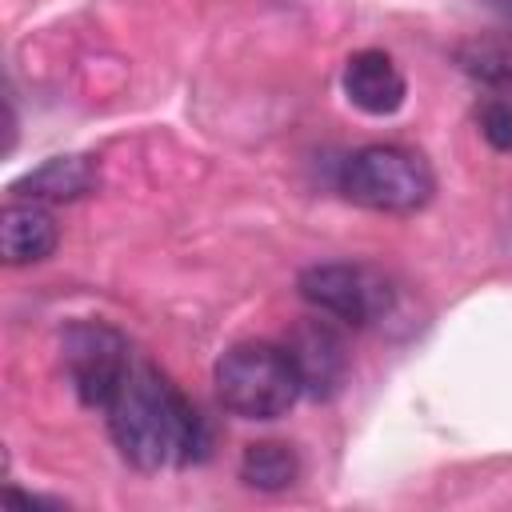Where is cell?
Instances as JSON below:
<instances>
[{
	"label": "cell",
	"mask_w": 512,
	"mask_h": 512,
	"mask_svg": "<svg viewBox=\"0 0 512 512\" xmlns=\"http://www.w3.org/2000/svg\"><path fill=\"white\" fill-rule=\"evenodd\" d=\"M108 432L120 456L140 472L188 468L208 460L212 432L196 404L156 368L136 360L116 400L108 404Z\"/></svg>",
	"instance_id": "6da1fadb"
},
{
	"label": "cell",
	"mask_w": 512,
	"mask_h": 512,
	"mask_svg": "<svg viewBox=\"0 0 512 512\" xmlns=\"http://www.w3.org/2000/svg\"><path fill=\"white\" fill-rule=\"evenodd\" d=\"M212 380H216L220 404L240 420H276L304 392L292 352L272 340L232 344L216 360Z\"/></svg>",
	"instance_id": "7a4b0ae2"
},
{
	"label": "cell",
	"mask_w": 512,
	"mask_h": 512,
	"mask_svg": "<svg viewBox=\"0 0 512 512\" xmlns=\"http://www.w3.org/2000/svg\"><path fill=\"white\" fill-rule=\"evenodd\" d=\"M340 192L360 208L408 216L432 200L436 176L428 160L404 144H364L340 164Z\"/></svg>",
	"instance_id": "3957f363"
},
{
	"label": "cell",
	"mask_w": 512,
	"mask_h": 512,
	"mask_svg": "<svg viewBox=\"0 0 512 512\" xmlns=\"http://www.w3.org/2000/svg\"><path fill=\"white\" fill-rule=\"evenodd\" d=\"M64 348V372L72 380V392L84 408H100L108 412V404L116 400L120 384L132 372V352L128 340L100 320H72L60 336Z\"/></svg>",
	"instance_id": "277c9868"
},
{
	"label": "cell",
	"mask_w": 512,
	"mask_h": 512,
	"mask_svg": "<svg viewBox=\"0 0 512 512\" xmlns=\"http://www.w3.org/2000/svg\"><path fill=\"white\" fill-rule=\"evenodd\" d=\"M304 304H312L320 316H332L340 324L364 328L380 316H388L392 308V288L380 272L364 268V264H312L300 272L296 280Z\"/></svg>",
	"instance_id": "5b68a950"
},
{
	"label": "cell",
	"mask_w": 512,
	"mask_h": 512,
	"mask_svg": "<svg viewBox=\"0 0 512 512\" xmlns=\"http://www.w3.org/2000/svg\"><path fill=\"white\" fill-rule=\"evenodd\" d=\"M300 384L316 400H332L348 380V348L328 320H304L288 344Z\"/></svg>",
	"instance_id": "8992f818"
},
{
	"label": "cell",
	"mask_w": 512,
	"mask_h": 512,
	"mask_svg": "<svg viewBox=\"0 0 512 512\" xmlns=\"http://www.w3.org/2000/svg\"><path fill=\"white\" fill-rule=\"evenodd\" d=\"M344 96L368 116H392L400 112L408 84L388 52L364 48V52H352L344 64Z\"/></svg>",
	"instance_id": "52a82bcc"
},
{
	"label": "cell",
	"mask_w": 512,
	"mask_h": 512,
	"mask_svg": "<svg viewBox=\"0 0 512 512\" xmlns=\"http://www.w3.org/2000/svg\"><path fill=\"white\" fill-rule=\"evenodd\" d=\"M56 220L40 200H12L0 212V252L4 264H36L56 252Z\"/></svg>",
	"instance_id": "ba28073f"
},
{
	"label": "cell",
	"mask_w": 512,
	"mask_h": 512,
	"mask_svg": "<svg viewBox=\"0 0 512 512\" xmlns=\"http://www.w3.org/2000/svg\"><path fill=\"white\" fill-rule=\"evenodd\" d=\"M100 172H96V160L92 156H52L44 160L40 168H32L28 176H20L12 184V192L20 200H80L96 188Z\"/></svg>",
	"instance_id": "9c48e42d"
},
{
	"label": "cell",
	"mask_w": 512,
	"mask_h": 512,
	"mask_svg": "<svg viewBox=\"0 0 512 512\" xmlns=\"http://www.w3.org/2000/svg\"><path fill=\"white\" fill-rule=\"evenodd\" d=\"M300 476V456L280 440H256L240 456V480L256 492H284Z\"/></svg>",
	"instance_id": "30bf717a"
},
{
	"label": "cell",
	"mask_w": 512,
	"mask_h": 512,
	"mask_svg": "<svg viewBox=\"0 0 512 512\" xmlns=\"http://www.w3.org/2000/svg\"><path fill=\"white\" fill-rule=\"evenodd\" d=\"M456 60H460V68H464L468 76H476L480 84H492V88L512 92V32L476 36V40L460 44Z\"/></svg>",
	"instance_id": "8fae6325"
},
{
	"label": "cell",
	"mask_w": 512,
	"mask_h": 512,
	"mask_svg": "<svg viewBox=\"0 0 512 512\" xmlns=\"http://www.w3.org/2000/svg\"><path fill=\"white\" fill-rule=\"evenodd\" d=\"M480 136L496 152H512V100L508 96L484 100V108H480Z\"/></svg>",
	"instance_id": "7c38bea8"
},
{
	"label": "cell",
	"mask_w": 512,
	"mask_h": 512,
	"mask_svg": "<svg viewBox=\"0 0 512 512\" xmlns=\"http://www.w3.org/2000/svg\"><path fill=\"white\" fill-rule=\"evenodd\" d=\"M492 4H496V8H504V12L512 16V0H492Z\"/></svg>",
	"instance_id": "4fadbf2b"
}]
</instances>
